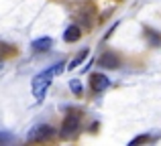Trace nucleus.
I'll list each match as a JSON object with an SVG mask.
<instances>
[{"label": "nucleus", "mask_w": 161, "mask_h": 146, "mask_svg": "<svg viewBox=\"0 0 161 146\" xmlns=\"http://www.w3.org/2000/svg\"><path fill=\"white\" fill-rule=\"evenodd\" d=\"M63 65H65V63H55L53 67H49L47 71L39 73L35 79H33V91H35V98L39 99V102L45 98V91H47V87H49V83H51L53 75H57V73L63 71Z\"/></svg>", "instance_id": "nucleus-1"}, {"label": "nucleus", "mask_w": 161, "mask_h": 146, "mask_svg": "<svg viewBox=\"0 0 161 146\" xmlns=\"http://www.w3.org/2000/svg\"><path fill=\"white\" fill-rule=\"evenodd\" d=\"M53 134H55V130H53L51 126L41 124V126L33 128V130L29 132V134H27V140H29V142H45V140H49Z\"/></svg>", "instance_id": "nucleus-2"}, {"label": "nucleus", "mask_w": 161, "mask_h": 146, "mask_svg": "<svg viewBox=\"0 0 161 146\" xmlns=\"http://www.w3.org/2000/svg\"><path fill=\"white\" fill-rule=\"evenodd\" d=\"M80 130V116L78 114H67L61 124V136H74Z\"/></svg>", "instance_id": "nucleus-3"}, {"label": "nucleus", "mask_w": 161, "mask_h": 146, "mask_svg": "<svg viewBox=\"0 0 161 146\" xmlns=\"http://www.w3.org/2000/svg\"><path fill=\"white\" fill-rule=\"evenodd\" d=\"M90 85H92V91L100 93V91L108 89V85H110V79H108L104 73H94V75H92V79H90Z\"/></svg>", "instance_id": "nucleus-4"}, {"label": "nucleus", "mask_w": 161, "mask_h": 146, "mask_svg": "<svg viewBox=\"0 0 161 146\" xmlns=\"http://www.w3.org/2000/svg\"><path fill=\"white\" fill-rule=\"evenodd\" d=\"M98 65L104 67V69H116V67H120V59H118L114 53H104L98 59Z\"/></svg>", "instance_id": "nucleus-5"}, {"label": "nucleus", "mask_w": 161, "mask_h": 146, "mask_svg": "<svg viewBox=\"0 0 161 146\" xmlns=\"http://www.w3.org/2000/svg\"><path fill=\"white\" fill-rule=\"evenodd\" d=\"M80 37H82L80 27H78V24H71V27L65 28V35H63V39H65V43H75Z\"/></svg>", "instance_id": "nucleus-6"}, {"label": "nucleus", "mask_w": 161, "mask_h": 146, "mask_svg": "<svg viewBox=\"0 0 161 146\" xmlns=\"http://www.w3.org/2000/svg\"><path fill=\"white\" fill-rule=\"evenodd\" d=\"M53 45V41L49 39V37H41V39H37V41H33V51H37V53H41V51H47L49 47Z\"/></svg>", "instance_id": "nucleus-7"}, {"label": "nucleus", "mask_w": 161, "mask_h": 146, "mask_svg": "<svg viewBox=\"0 0 161 146\" xmlns=\"http://www.w3.org/2000/svg\"><path fill=\"white\" fill-rule=\"evenodd\" d=\"M86 55H88V51H86V49H84V51H82V53H80V55H78V57H75V59H74V61H71V63H69V65H67V69H75V67H78V65H80V63H82V61H84V59H86Z\"/></svg>", "instance_id": "nucleus-8"}, {"label": "nucleus", "mask_w": 161, "mask_h": 146, "mask_svg": "<svg viewBox=\"0 0 161 146\" xmlns=\"http://www.w3.org/2000/svg\"><path fill=\"white\" fill-rule=\"evenodd\" d=\"M69 89L74 91V93L80 95V93H82V83H80L78 79H71V81H69Z\"/></svg>", "instance_id": "nucleus-9"}, {"label": "nucleus", "mask_w": 161, "mask_h": 146, "mask_svg": "<svg viewBox=\"0 0 161 146\" xmlns=\"http://www.w3.org/2000/svg\"><path fill=\"white\" fill-rule=\"evenodd\" d=\"M147 37H149L151 45H161V39H157V37H155V35H153L151 31H147Z\"/></svg>", "instance_id": "nucleus-10"}, {"label": "nucleus", "mask_w": 161, "mask_h": 146, "mask_svg": "<svg viewBox=\"0 0 161 146\" xmlns=\"http://www.w3.org/2000/svg\"><path fill=\"white\" fill-rule=\"evenodd\" d=\"M14 140V136H10V134H0V142H12Z\"/></svg>", "instance_id": "nucleus-11"}, {"label": "nucleus", "mask_w": 161, "mask_h": 146, "mask_svg": "<svg viewBox=\"0 0 161 146\" xmlns=\"http://www.w3.org/2000/svg\"><path fill=\"white\" fill-rule=\"evenodd\" d=\"M147 140V136H137L135 140H130V146H135V144H139V142H145Z\"/></svg>", "instance_id": "nucleus-12"}, {"label": "nucleus", "mask_w": 161, "mask_h": 146, "mask_svg": "<svg viewBox=\"0 0 161 146\" xmlns=\"http://www.w3.org/2000/svg\"><path fill=\"white\" fill-rule=\"evenodd\" d=\"M0 69H2V61H0Z\"/></svg>", "instance_id": "nucleus-13"}]
</instances>
